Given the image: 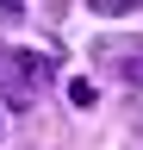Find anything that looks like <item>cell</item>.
I'll return each instance as SVG.
<instances>
[{"instance_id": "obj_1", "label": "cell", "mask_w": 143, "mask_h": 150, "mask_svg": "<svg viewBox=\"0 0 143 150\" xmlns=\"http://www.w3.org/2000/svg\"><path fill=\"white\" fill-rule=\"evenodd\" d=\"M44 81H50V56H44V50H25V44H19V50H13V88L38 94Z\"/></svg>"}, {"instance_id": "obj_2", "label": "cell", "mask_w": 143, "mask_h": 150, "mask_svg": "<svg viewBox=\"0 0 143 150\" xmlns=\"http://www.w3.org/2000/svg\"><path fill=\"white\" fill-rule=\"evenodd\" d=\"M100 100V88L87 81V75H75V81H68V106H93Z\"/></svg>"}, {"instance_id": "obj_3", "label": "cell", "mask_w": 143, "mask_h": 150, "mask_svg": "<svg viewBox=\"0 0 143 150\" xmlns=\"http://www.w3.org/2000/svg\"><path fill=\"white\" fill-rule=\"evenodd\" d=\"M100 19H124V13H137V0H87Z\"/></svg>"}, {"instance_id": "obj_4", "label": "cell", "mask_w": 143, "mask_h": 150, "mask_svg": "<svg viewBox=\"0 0 143 150\" xmlns=\"http://www.w3.org/2000/svg\"><path fill=\"white\" fill-rule=\"evenodd\" d=\"M137 75H143V63H137Z\"/></svg>"}]
</instances>
